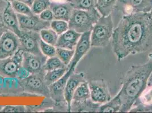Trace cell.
<instances>
[{
	"mask_svg": "<svg viewBox=\"0 0 152 113\" xmlns=\"http://www.w3.org/2000/svg\"><path fill=\"white\" fill-rule=\"evenodd\" d=\"M112 48L119 62L131 54L152 52L151 13L124 15L112 36Z\"/></svg>",
	"mask_w": 152,
	"mask_h": 113,
	"instance_id": "6da1fadb",
	"label": "cell"
},
{
	"mask_svg": "<svg viewBox=\"0 0 152 113\" xmlns=\"http://www.w3.org/2000/svg\"><path fill=\"white\" fill-rule=\"evenodd\" d=\"M152 73V61L144 64L132 65L128 70L121 82L118 93L121 102L119 112H129L133 104L148 85Z\"/></svg>",
	"mask_w": 152,
	"mask_h": 113,
	"instance_id": "7a4b0ae2",
	"label": "cell"
},
{
	"mask_svg": "<svg viewBox=\"0 0 152 113\" xmlns=\"http://www.w3.org/2000/svg\"><path fill=\"white\" fill-rule=\"evenodd\" d=\"M101 17L96 8L91 10L74 9L68 21L69 28L80 33L91 31Z\"/></svg>",
	"mask_w": 152,
	"mask_h": 113,
	"instance_id": "3957f363",
	"label": "cell"
},
{
	"mask_svg": "<svg viewBox=\"0 0 152 113\" xmlns=\"http://www.w3.org/2000/svg\"><path fill=\"white\" fill-rule=\"evenodd\" d=\"M114 23L111 15L101 17L91 32V46L104 48L107 46L112 38Z\"/></svg>",
	"mask_w": 152,
	"mask_h": 113,
	"instance_id": "277c9868",
	"label": "cell"
},
{
	"mask_svg": "<svg viewBox=\"0 0 152 113\" xmlns=\"http://www.w3.org/2000/svg\"><path fill=\"white\" fill-rule=\"evenodd\" d=\"M45 73L31 74L25 79L19 80L20 83L27 92L50 96L48 85L45 82Z\"/></svg>",
	"mask_w": 152,
	"mask_h": 113,
	"instance_id": "5b68a950",
	"label": "cell"
},
{
	"mask_svg": "<svg viewBox=\"0 0 152 113\" xmlns=\"http://www.w3.org/2000/svg\"><path fill=\"white\" fill-rule=\"evenodd\" d=\"M114 9L121 10L124 15L149 13L152 9V0H118Z\"/></svg>",
	"mask_w": 152,
	"mask_h": 113,
	"instance_id": "8992f818",
	"label": "cell"
},
{
	"mask_svg": "<svg viewBox=\"0 0 152 113\" xmlns=\"http://www.w3.org/2000/svg\"><path fill=\"white\" fill-rule=\"evenodd\" d=\"M20 49L23 52L41 55L40 49V33L38 32L21 30L19 37Z\"/></svg>",
	"mask_w": 152,
	"mask_h": 113,
	"instance_id": "52a82bcc",
	"label": "cell"
},
{
	"mask_svg": "<svg viewBox=\"0 0 152 113\" xmlns=\"http://www.w3.org/2000/svg\"><path fill=\"white\" fill-rule=\"evenodd\" d=\"M20 49L18 36L9 30L0 39V60L13 56Z\"/></svg>",
	"mask_w": 152,
	"mask_h": 113,
	"instance_id": "ba28073f",
	"label": "cell"
},
{
	"mask_svg": "<svg viewBox=\"0 0 152 113\" xmlns=\"http://www.w3.org/2000/svg\"><path fill=\"white\" fill-rule=\"evenodd\" d=\"M23 51L19 49L13 56L0 60V75L15 78L19 67L22 66Z\"/></svg>",
	"mask_w": 152,
	"mask_h": 113,
	"instance_id": "9c48e42d",
	"label": "cell"
},
{
	"mask_svg": "<svg viewBox=\"0 0 152 113\" xmlns=\"http://www.w3.org/2000/svg\"><path fill=\"white\" fill-rule=\"evenodd\" d=\"M88 83L90 99L93 102L103 104L111 99L107 83L104 79L91 80Z\"/></svg>",
	"mask_w": 152,
	"mask_h": 113,
	"instance_id": "30bf717a",
	"label": "cell"
},
{
	"mask_svg": "<svg viewBox=\"0 0 152 113\" xmlns=\"http://www.w3.org/2000/svg\"><path fill=\"white\" fill-rule=\"evenodd\" d=\"M17 17L20 30L40 32L43 29L50 28L51 22L42 20L39 15L28 16L17 14Z\"/></svg>",
	"mask_w": 152,
	"mask_h": 113,
	"instance_id": "8fae6325",
	"label": "cell"
},
{
	"mask_svg": "<svg viewBox=\"0 0 152 113\" xmlns=\"http://www.w3.org/2000/svg\"><path fill=\"white\" fill-rule=\"evenodd\" d=\"M47 58L43 54L37 55L23 52L22 65L28 70L32 74H45L44 65Z\"/></svg>",
	"mask_w": 152,
	"mask_h": 113,
	"instance_id": "7c38bea8",
	"label": "cell"
},
{
	"mask_svg": "<svg viewBox=\"0 0 152 113\" xmlns=\"http://www.w3.org/2000/svg\"><path fill=\"white\" fill-rule=\"evenodd\" d=\"M75 67H69L66 72L62 78L48 86L50 96L53 99V100L58 102L65 101L64 96V89L68 79L69 78L70 75L73 72H75Z\"/></svg>",
	"mask_w": 152,
	"mask_h": 113,
	"instance_id": "4fadbf2b",
	"label": "cell"
},
{
	"mask_svg": "<svg viewBox=\"0 0 152 113\" xmlns=\"http://www.w3.org/2000/svg\"><path fill=\"white\" fill-rule=\"evenodd\" d=\"M129 112L152 113V85H147Z\"/></svg>",
	"mask_w": 152,
	"mask_h": 113,
	"instance_id": "5bb4252c",
	"label": "cell"
},
{
	"mask_svg": "<svg viewBox=\"0 0 152 113\" xmlns=\"http://www.w3.org/2000/svg\"><path fill=\"white\" fill-rule=\"evenodd\" d=\"M1 22L7 30L13 32L19 37L21 30L19 28L17 14L14 10L10 2H7L2 13Z\"/></svg>",
	"mask_w": 152,
	"mask_h": 113,
	"instance_id": "9a60e30c",
	"label": "cell"
},
{
	"mask_svg": "<svg viewBox=\"0 0 152 113\" xmlns=\"http://www.w3.org/2000/svg\"><path fill=\"white\" fill-rule=\"evenodd\" d=\"M91 32L83 33L75 49V54L68 67L76 68L77 64L90 50L91 46L90 35Z\"/></svg>",
	"mask_w": 152,
	"mask_h": 113,
	"instance_id": "2e32d148",
	"label": "cell"
},
{
	"mask_svg": "<svg viewBox=\"0 0 152 113\" xmlns=\"http://www.w3.org/2000/svg\"><path fill=\"white\" fill-rule=\"evenodd\" d=\"M85 81H86V79L85 75L83 72H73L68 79L64 92V99L67 104L68 112H70L72 99L76 89L82 82Z\"/></svg>",
	"mask_w": 152,
	"mask_h": 113,
	"instance_id": "e0dca14e",
	"label": "cell"
},
{
	"mask_svg": "<svg viewBox=\"0 0 152 113\" xmlns=\"http://www.w3.org/2000/svg\"><path fill=\"white\" fill-rule=\"evenodd\" d=\"M81 34L73 30L69 29L58 36L55 46L56 48L74 50Z\"/></svg>",
	"mask_w": 152,
	"mask_h": 113,
	"instance_id": "ac0fdd59",
	"label": "cell"
},
{
	"mask_svg": "<svg viewBox=\"0 0 152 113\" xmlns=\"http://www.w3.org/2000/svg\"><path fill=\"white\" fill-rule=\"evenodd\" d=\"M50 9L53 14L54 19L63 20L68 22L74 9L71 2H51Z\"/></svg>",
	"mask_w": 152,
	"mask_h": 113,
	"instance_id": "d6986e66",
	"label": "cell"
},
{
	"mask_svg": "<svg viewBox=\"0 0 152 113\" xmlns=\"http://www.w3.org/2000/svg\"><path fill=\"white\" fill-rule=\"evenodd\" d=\"M101 105V104L93 102L91 99L81 102H72L70 112H98Z\"/></svg>",
	"mask_w": 152,
	"mask_h": 113,
	"instance_id": "ffe728a7",
	"label": "cell"
},
{
	"mask_svg": "<svg viewBox=\"0 0 152 113\" xmlns=\"http://www.w3.org/2000/svg\"><path fill=\"white\" fill-rule=\"evenodd\" d=\"M121 107V102L118 94L107 102L101 104L98 112L100 113H116L119 112Z\"/></svg>",
	"mask_w": 152,
	"mask_h": 113,
	"instance_id": "44dd1931",
	"label": "cell"
},
{
	"mask_svg": "<svg viewBox=\"0 0 152 113\" xmlns=\"http://www.w3.org/2000/svg\"><path fill=\"white\" fill-rule=\"evenodd\" d=\"M90 99V92L89 83L86 80L83 82L77 87L72 102H81Z\"/></svg>",
	"mask_w": 152,
	"mask_h": 113,
	"instance_id": "7402d4cb",
	"label": "cell"
},
{
	"mask_svg": "<svg viewBox=\"0 0 152 113\" xmlns=\"http://www.w3.org/2000/svg\"><path fill=\"white\" fill-rule=\"evenodd\" d=\"M118 0H97L96 9L102 17H106L111 14L114 10Z\"/></svg>",
	"mask_w": 152,
	"mask_h": 113,
	"instance_id": "603a6c76",
	"label": "cell"
},
{
	"mask_svg": "<svg viewBox=\"0 0 152 113\" xmlns=\"http://www.w3.org/2000/svg\"><path fill=\"white\" fill-rule=\"evenodd\" d=\"M68 70V66H66L59 69L46 71L45 74V80L46 84L49 86L50 85L56 82L63 76Z\"/></svg>",
	"mask_w": 152,
	"mask_h": 113,
	"instance_id": "cb8c5ba5",
	"label": "cell"
},
{
	"mask_svg": "<svg viewBox=\"0 0 152 113\" xmlns=\"http://www.w3.org/2000/svg\"><path fill=\"white\" fill-rule=\"evenodd\" d=\"M39 33L41 39L45 43L56 46L58 35L51 28L43 29L40 31Z\"/></svg>",
	"mask_w": 152,
	"mask_h": 113,
	"instance_id": "d4e9b609",
	"label": "cell"
},
{
	"mask_svg": "<svg viewBox=\"0 0 152 113\" xmlns=\"http://www.w3.org/2000/svg\"><path fill=\"white\" fill-rule=\"evenodd\" d=\"M74 9L91 10L96 8L97 0H70Z\"/></svg>",
	"mask_w": 152,
	"mask_h": 113,
	"instance_id": "484cf974",
	"label": "cell"
},
{
	"mask_svg": "<svg viewBox=\"0 0 152 113\" xmlns=\"http://www.w3.org/2000/svg\"><path fill=\"white\" fill-rule=\"evenodd\" d=\"M66 67V65L59 59V58L55 56L52 57H49L47 59L44 65V70L45 71H49L59 69Z\"/></svg>",
	"mask_w": 152,
	"mask_h": 113,
	"instance_id": "4316f807",
	"label": "cell"
},
{
	"mask_svg": "<svg viewBox=\"0 0 152 113\" xmlns=\"http://www.w3.org/2000/svg\"><path fill=\"white\" fill-rule=\"evenodd\" d=\"M74 54L75 49L69 50L64 48H56V56L66 66L69 64Z\"/></svg>",
	"mask_w": 152,
	"mask_h": 113,
	"instance_id": "83f0119b",
	"label": "cell"
},
{
	"mask_svg": "<svg viewBox=\"0 0 152 113\" xmlns=\"http://www.w3.org/2000/svg\"><path fill=\"white\" fill-rule=\"evenodd\" d=\"M14 10L17 14L25 15H32L34 14L31 10V7L24 2L19 1H13L11 2Z\"/></svg>",
	"mask_w": 152,
	"mask_h": 113,
	"instance_id": "f1b7e54d",
	"label": "cell"
},
{
	"mask_svg": "<svg viewBox=\"0 0 152 113\" xmlns=\"http://www.w3.org/2000/svg\"><path fill=\"white\" fill-rule=\"evenodd\" d=\"M50 28L56 32L58 36L69 29L68 22L58 19H53L51 21Z\"/></svg>",
	"mask_w": 152,
	"mask_h": 113,
	"instance_id": "f546056e",
	"label": "cell"
},
{
	"mask_svg": "<svg viewBox=\"0 0 152 113\" xmlns=\"http://www.w3.org/2000/svg\"><path fill=\"white\" fill-rule=\"evenodd\" d=\"M51 3V0H34L31 7L32 11L34 14L39 15L49 9Z\"/></svg>",
	"mask_w": 152,
	"mask_h": 113,
	"instance_id": "4dcf8cb0",
	"label": "cell"
},
{
	"mask_svg": "<svg viewBox=\"0 0 152 113\" xmlns=\"http://www.w3.org/2000/svg\"><path fill=\"white\" fill-rule=\"evenodd\" d=\"M40 49L42 54L48 58L56 56V47L45 43L42 39L40 40Z\"/></svg>",
	"mask_w": 152,
	"mask_h": 113,
	"instance_id": "1f68e13d",
	"label": "cell"
},
{
	"mask_svg": "<svg viewBox=\"0 0 152 113\" xmlns=\"http://www.w3.org/2000/svg\"><path fill=\"white\" fill-rule=\"evenodd\" d=\"M27 109L25 106L23 105H17V106H12L7 105L4 106L0 112L2 113H25Z\"/></svg>",
	"mask_w": 152,
	"mask_h": 113,
	"instance_id": "d6a6232c",
	"label": "cell"
},
{
	"mask_svg": "<svg viewBox=\"0 0 152 113\" xmlns=\"http://www.w3.org/2000/svg\"><path fill=\"white\" fill-rule=\"evenodd\" d=\"M31 74V73L28 70L22 65L19 67V69L18 70L15 78H17L19 80H21L27 78Z\"/></svg>",
	"mask_w": 152,
	"mask_h": 113,
	"instance_id": "836d02e7",
	"label": "cell"
},
{
	"mask_svg": "<svg viewBox=\"0 0 152 113\" xmlns=\"http://www.w3.org/2000/svg\"><path fill=\"white\" fill-rule=\"evenodd\" d=\"M39 16L40 19L46 22H51L54 19L53 14L50 8L42 12L40 14H39Z\"/></svg>",
	"mask_w": 152,
	"mask_h": 113,
	"instance_id": "e575fe53",
	"label": "cell"
},
{
	"mask_svg": "<svg viewBox=\"0 0 152 113\" xmlns=\"http://www.w3.org/2000/svg\"><path fill=\"white\" fill-rule=\"evenodd\" d=\"M6 2H13V1H19V2H24L26 4H27L28 5H29L30 7H31L32 4L34 2V0H4Z\"/></svg>",
	"mask_w": 152,
	"mask_h": 113,
	"instance_id": "d590c367",
	"label": "cell"
},
{
	"mask_svg": "<svg viewBox=\"0 0 152 113\" xmlns=\"http://www.w3.org/2000/svg\"><path fill=\"white\" fill-rule=\"evenodd\" d=\"M7 30V28L2 22H0V39L3 35L4 33Z\"/></svg>",
	"mask_w": 152,
	"mask_h": 113,
	"instance_id": "8d00e7d4",
	"label": "cell"
},
{
	"mask_svg": "<svg viewBox=\"0 0 152 113\" xmlns=\"http://www.w3.org/2000/svg\"><path fill=\"white\" fill-rule=\"evenodd\" d=\"M7 4V2L5 1H0V22H1V15H2V11L4 9V7H5Z\"/></svg>",
	"mask_w": 152,
	"mask_h": 113,
	"instance_id": "74e56055",
	"label": "cell"
},
{
	"mask_svg": "<svg viewBox=\"0 0 152 113\" xmlns=\"http://www.w3.org/2000/svg\"><path fill=\"white\" fill-rule=\"evenodd\" d=\"M69 1V0H51V2H65Z\"/></svg>",
	"mask_w": 152,
	"mask_h": 113,
	"instance_id": "f35d334b",
	"label": "cell"
},
{
	"mask_svg": "<svg viewBox=\"0 0 152 113\" xmlns=\"http://www.w3.org/2000/svg\"><path fill=\"white\" fill-rule=\"evenodd\" d=\"M148 85H152V73L149 78V80L148 83Z\"/></svg>",
	"mask_w": 152,
	"mask_h": 113,
	"instance_id": "ab89813d",
	"label": "cell"
},
{
	"mask_svg": "<svg viewBox=\"0 0 152 113\" xmlns=\"http://www.w3.org/2000/svg\"><path fill=\"white\" fill-rule=\"evenodd\" d=\"M149 60L152 61V52L150 53V54L149 55Z\"/></svg>",
	"mask_w": 152,
	"mask_h": 113,
	"instance_id": "60d3db41",
	"label": "cell"
},
{
	"mask_svg": "<svg viewBox=\"0 0 152 113\" xmlns=\"http://www.w3.org/2000/svg\"><path fill=\"white\" fill-rule=\"evenodd\" d=\"M3 107H4L3 106H1V105H0V112H1V110L2 109V108H3Z\"/></svg>",
	"mask_w": 152,
	"mask_h": 113,
	"instance_id": "b9f144b4",
	"label": "cell"
},
{
	"mask_svg": "<svg viewBox=\"0 0 152 113\" xmlns=\"http://www.w3.org/2000/svg\"><path fill=\"white\" fill-rule=\"evenodd\" d=\"M150 13H151V15H152V10H151V12H150Z\"/></svg>",
	"mask_w": 152,
	"mask_h": 113,
	"instance_id": "7bdbcfd3",
	"label": "cell"
},
{
	"mask_svg": "<svg viewBox=\"0 0 152 113\" xmlns=\"http://www.w3.org/2000/svg\"><path fill=\"white\" fill-rule=\"evenodd\" d=\"M69 1H70V0H69Z\"/></svg>",
	"mask_w": 152,
	"mask_h": 113,
	"instance_id": "ee69618b",
	"label": "cell"
}]
</instances>
